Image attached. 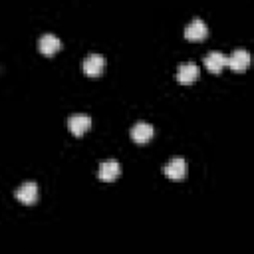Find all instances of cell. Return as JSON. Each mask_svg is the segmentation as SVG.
<instances>
[{"label": "cell", "mask_w": 254, "mask_h": 254, "mask_svg": "<svg viewBox=\"0 0 254 254\" xmlns=\"http://www.w3.org/2000/svg\"><path fill=\"white\" fill-rule=\"evenodd\" d=\"M89 127H91V117L85 113H75V115H69V119H67V129L75 137H81Z\"/></svg>", "instance_id": "obj_4"}, {"label": "cell", "mask_w": 254, "mask_h": 254, "mask_svg": "<svg viewBox=\"0 0 254 254\" xmlns=\"http://www.w3.org/2000/svg\"><path fill=\"white\" fill-rule=\"evenodd\" d=\"M202 62H204V65H206L208 71L218 73V71H222V67L226 65V54H222V52H208Z\"/></svg>", "instance_id": "obj_11"}, {"label": "cell", "mask_w": 254, "mask_h": 254, "mask_svg": "<svg viewBox=\"0 0 254 254\" xmlns=\"http://www.w3.org/2000/svg\"><path fill=\"white\" fill-rule=\"evenodd\" d=\"M38 48H40L42 54L54 56V54L62 48V40H60L58 36H54V34H44V36H40V40H38Z\"/></svg>", "instance_id": "obj_9"}, {"label": "cell", "mask_w": 254, "mask_h": 254, "mask_svg": "<svg viewBox=\"0 0 254 254\" xmlns=\"http://www.w3.org/2000/svg\"><path fill=\"white\" fill-rule=\"evenodd\" d=\"M105 67V58L101 54H89L83 60V73L89 77H97Z\"/></svg>", "instance_id": "obj_6"}, {"label": "cell", "mask_w": 254, "mask_h": 254, "mask_svg": "<svg viewBox=\"0 0 254 254\" xmlns=\"http://www.w3.org/2000/svg\"><path fill=\"white\" fill-rule=\"evenodd\" d=\"M119 175H121V167H119V163L113 161V159L103 161V163L99 165V169H97V177H99L101 181H115Z\"/></svg>", "instance_id": "obj_10"}, {"label": "cell", "mask_w": 254, "mask_h": 254, "mask_svg": "<svg viewBox=\"0 0 254 254\" xmlns=\"http://www.w3.org/2000/svg\"><path fill=\"white\" fill-rule=\"evenodd\" d=\"M163 173L167 175V179L171 181H183L187 177V161L183 157H173L165 167Z\"/></svg>", "instance_id": "obj_1"}, {"label": "cell", "mask_w": 254, "mask_h": 254, "mask_svg": "<svg viewBox=\"0 0 254 254\" xmlns=\"http://www.w3.org/2000/svg\"><path fill=\"white\" fill-rule=\"evenodd\" d=\"M16 198L22 202V204H34L38 200V185L28 181V183H22L18 189H16Z\"/></svg>", "instance_id": "obj_8"}, {"label": "cell", "mask_w": 254, "mask_h": 254, "mask_svg": "<svg viewBox=\"0 0 254 254\" xmlns=\"http://www.w3.org/2000/svg\"><path fill=\"white\" fill-rule=\"evenodd\" d=\"M129 135H131V139H133L135 143L143 145V143H147V141L155 135V129H153V125L147 123V121H137V123L131 127Z\"/></svg>", "instance_id": "obj_5"}, {"label": "cell", "mask_w": 254, "mask_h": 254, "mask_svg": "<svg viewBox=\"0 0 254 254\" xmlns=\"http://www.w3.org/2000/svg\"><path fill=\"white\" fill-rule=\"evenodd\" d=\"M250 64V54L244 48H236L230 56H226V65L234 71H244Z\"/></svg>", "instance_id": "obj_2"}, {"label": "cell", "mask_w": 254, "mask_h": 254, "mask_svg": "<svg viewBox=\"0 0 254 254\" xmlns=\"http://www.w3.org/2000/svg\"><path fill=\"white\" fill-rule=\"evenodd\" d=\"M198 73H200V69H198L196 64H192V62H185V64H181V65L177 67V81L183 83V85L192 83V81L198 77Z\"/></svg>", "instance_id": "obj_7"}, {"label": "cell", "mask_w": 254, "mask_h": 254, "mask_svg": "<svg viewBox=\"0 0 254 254\" xmlns=\"http://www.w3.org/2000/svg\"><path fill=\"white\" fill-rule=\"evenodd\" d=\"M206 34H208V28H206V24H204L200 18H192V20L187 24V28H185V38H187V40H192V42L204 40Z\"/></svg>", "instance_id": "obj_3"}]
</instances>
